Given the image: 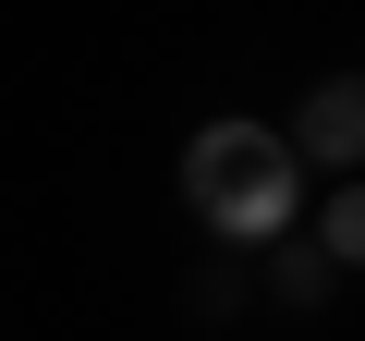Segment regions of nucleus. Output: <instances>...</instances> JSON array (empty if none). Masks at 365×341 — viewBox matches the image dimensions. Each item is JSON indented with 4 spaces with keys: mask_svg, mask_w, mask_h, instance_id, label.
Segmentation results:
<instances>
[{
    "mask_svg": "<svg viewBox=\"0 0 365 341\" xmlns=\"http://www.w3.org/2000/svg\"><path fill=\"white\" fill-rule=\"evenodd\" d=\"M182 208L232 244H280L292 208H304V146L268 134V122H207L182 146Z\"/></svg>",
    "mask_w": 365,
    "mask_h": 341,
    "instance_id": "f257e3e1",
    "label": "nucleus"
},
{
    "mask_svg": "<svg viewBox=\"0 0 365 341\" xmlns=\"http://www.w3.org/2000/svg\"><path fill=\"white\" fill-rule=\"evenodd\" d=\"M317 244H329L341 268H365V170H353L341 195H329V220H317Z\"/></svg>",
    "mask_w": 365,
    "mask_h": 341,
    "instance_id": "7ed1b4c3",
    "label": "nucleus"
},
{
    "mask_svg": "<svg viewBox=\"0 0 365 341\" xmlns=\"http://www.w3.org/2000/svg\"><path fill=\"white\" fill-rule=\"evenodd\" d=\"M329 268H341L329 244H292V256H280V292H292V305H317V292H329Z\"/></svg>",
    "mask_w": 365,
    "mask_h": 341,
    "instance_id": "20e7f679",
    "label": "nucleus"
},
{
    "mask_svg": "<svg viewBox=\"0 0 365 341\" xmlns=\"http://www.w3.org/2000/svg\"><path fill=\"white\" fill-rule=\"evenodd\" d=\"M292 146H304L317 170H341V183H353V170H365V73H329V86L304 98Z\"/></svg>",
    "mask_w": 365,
    "mask_h": 341,
    "instance_id": "f03ea898",
    "label": "nucleus"
}]
</instances>
